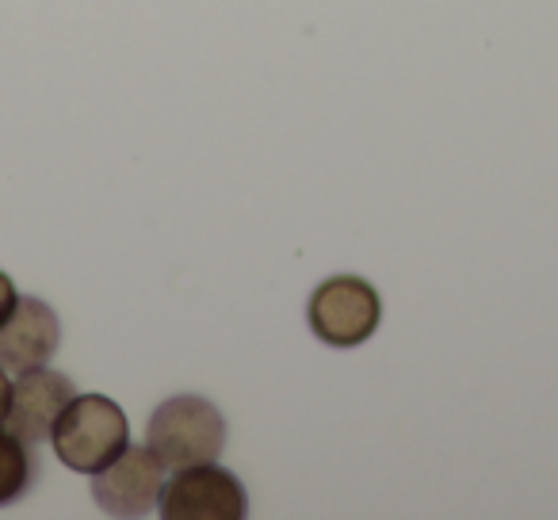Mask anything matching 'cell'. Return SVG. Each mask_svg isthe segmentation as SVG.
<instances>
[{
    "label": "cell",
    "mask_w": 558,
    "mask_h": 520,
    "mask_svg": "<svg viewBox=\"0 0 558 520\" xmlns=\"http://www.w3.org/2000/svg\"><path fill=\"white\" fill-rule=\"evenodd\" d=\"M35 479V459L32 444L12 436L9 428H0V509L27 494Z\"/></svg>",
    "instance_id": "cell-8"
},
{
    "label": "cell",
    "mask_w": 558,
    "mask_h": 520,
    "mask_svg": "<svg viewBox=\"0 0 558 520\" xmlns=\"http://www.w3.org/2000/svg\"><path fill=\"white\" fill-rule=\"evenodd\" d=\"M62 344L58 314L43 299H16V311L0 326V367L9 375H24L47 367Z\"/></svg>",
    "instance_id": "cell-7"
},
{
    "label": "cell",
    "mask_w": 558,
    "mask_h": 520,
    "mask_svg": "<svg viewBox=\"0 0 558 520\" xmlns=\"http://www.w3.org/2000/svg\"><path fill=\"white\" fill-rule=\"evenodd\" d=\"M157 512L165 520H241L248 512V494L226 467L195 463L165 479Z\"/></svg>",
    "instance_id": "cell-4"
},
{
    "label": "cell",
    "mask_w": 558,
    "mask_h": 520,
    "mask_svg": "<svg viewBox=\"0 0 558 520\" xmlns=\"http://www.w3.org/2000/svg\"><path fill=\"white\" fill-rule=\"evenodd\" d=\"M165 486V467L149 448L126 444L104 471L93 474V497L108 517H149Z\"/></svg>",
    "instance_id": "cell-5"
},
{
    "label": "cell",
    "mask_w": 558,
    "mask_h": 520,
    "mask_svg": "<svg viewBox=\"0 0 558 520\" xmlns=\"http://www.w3.org/2000/svg\"><path fill=\"white\" fill-rule=\"evenodd\" d=\"M311 334L329 349H360L372 341L383 322V299L360 276H333L322 288H314L306 303Z\"/></svg>",
    "instance_id": "cell-3"
},
{
    "label": "cell",
    "mask_w": 558,
    "mask_h": 520,
    "mask_svg": "<svg viewBox=\"0 0 558 520\" xmlns=\"http://www.w3.org/2000/svg\"><path fill=\"white\" fill-rule=\"evenodd\" d=\"M16 283L9 280V276L0 273V326H4V318H9L12 311H16Z\"/></svg>",
    "instance_id": "cell-9"
},
{
    "label": "cell",
    "mask_w": 558,
    "mask_h": 520,
    "mask_svg": "<svg viewBox=\"0 0 558 520\" xmlns=\"http://www.w3.org/2000/svg\"><path fill=\"white\" fill-rule=\"evenodd\" d=\"M9 406H12V379L0 367V428H4V418H9Z\"/></svg>",
    "instance_id": "cell-10"
},
{
    "label": "cell",
    "mask_w": 558,
    "mask_h": 520,
    "mask_svg": "<svg viewBox=\"0 0 558 520\" xmlns=\"http://www.w3.org/2000/svg\"><path fill=\"white\" fill-rule=\"evenodd\" d=\"M146 448L165 471L215 463L226 448V418L199 395H172L154 410L146 425Z\"/></svg>",
    "instance_id": "cell-1"
},
{
    "label": "cell",
    "mask_w": 558,
    "mask_h": 520,
    "mask_svg": "<svg viewBox=\"0 0 558 520\" xmlns=\"http://www.w3.org/2000/svg\"><path fill=\"white\" fill-rule=\"evenodd\" d=\"M73 395H77V387H73L70 375L50 372V367H35V372L16 375L4 428L27 444L50 440V428L62 418L65 406L73 402Z\"/></svg>",
    "instance_id": "cell-6"
},
{
    "label": "cell",
    "mask_w": 558,
    "mask_h": 520,
    "mask_svg": "<svg viewBox=\"0 0 558 520\" xmlns=\"http://www.w3.org/2000/svg\"><path fill=\"white\" fill-rule=\"evenodd\" d=\"M58 459L70 471L96 474L131 444L126 413L104 395H73V402L62 410V418L50 428Z\"/></svg>",
    "instance_id": "cell-2"
}]
</instances>
